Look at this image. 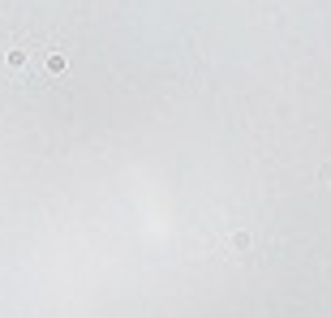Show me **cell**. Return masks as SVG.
<instances>
[{"label": "cell", "mask_w": 331, "mask_h": 318, "mask_svg": "<svg viewBox=\"0 0 331 318\" xmlns=\"http://www.w3.org/2000/svg\"><path fill=\"white\" fill-rule=\"evenodd\" d=\"M250 241H254L250 232H237V237H232V250H250Z\"/></svg>", "instance_id": "cell-1"}, {"label": "cell", "mask_w": 331, "mask_h": 318, "mask_svg": "<svg viewBox=\"0 0 331 318\" xmlns=\"http://www.w3.org/2000/svg\"><path fill=\"white\" fill-rule=\"evenodd\" d=\"M318 181H323V185H331V168H323V172H318Z\"/></svg>", "instance_id": "cell-2"}]
</instances>
